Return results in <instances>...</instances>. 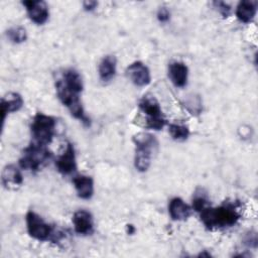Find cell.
<instances>
[{
  "label": "cell",
  "mask_w": 258,
  "mask_h": 258,
  "mask_svg": "<svg viewBox=\"0 0 258 258\" xmlns=\"http://www.w3.org/2000/svg\"><path fill=\"white\" fill-rule=\"evenodd\" d=\"M116 57L114 55H106L99 64V77L104 83L112 81L116 75Z\"/></svg>",
  "instance_id": "19"
},
{
  "label": "cell",
  "mask_w": 258,
  "mask_h": 258,
  "mask_svg": "<svg viewBox=\"0 0 258 258\" xmlns=\"http://www.w3.org/2000/svg\"><path fill=\"white\" fill-rule=\"evenodd\" d=\"M240 210L237 204L225 203L219 207H207L200 212V218L208 230H221L237 224L240 219Z\"/></svg>",
  "instance_id": "1"
},
{
  "label": "cell",
  "mask_w": 258,
  "mask_h": 258,
  "mask_svg": "<svg viewBox=\"0 0 258 258\" xmlns=\"http://www.w3.org/2000/svg\"><path fill=\"white\" fill-rule=\"evenodd\" d=\"M127 77L137 87H145L150 84L149 69L141 61H134L126 69Z\"/></svg>",
  "instance_id": "9"
},
{
  "label": "cell",
  "mask_w": 258,
  "mask_h": 258,
  "mask_svg": "<svg viewBox=\"0 0 258 258\" xmlns=\"http://www.w3.org/2000/svg\"><path fill=\"white\" fill-rule=\"evenodd\" d=\"M23 106V99L18 93H7L1 99V118L4 124L5 118L8 114L17 112Z\"/></svg>",
  "instance_id": "13"
},
{
  "label": "cell",
  "mask_w": 258,
  "mask_h": 258,
  "mask_svg": "<svg viewBox=\"0 0 258 258\" xmlns=\"http://www.w3.org/2000/svg\"><path fill=\"white\" fill-rule=\"evenodd\" d=\"M168 77L177 88H183L187 83L188 69L182 61H172L168 66Z\"/></svg>",
  "instance_id": "12"
},
{
  "label": "cell",
  "mask_w": 258,
  "mask_h": 258,
  "mask_svg": "<svg viewBox=\"0 0 258 258\" xmlns=\"http://www.w3.org/2000/svg\"><path fill=\"white\" fill-rule=\"evenodd\" d=\"M55 88L59 101L63 104V106H66L69 109L72 116L83 122L85 125H89L90 119L85 114L84 108L80 100V95L73 93L72 91L67 89L60 82V80L56 82Z\"/></svg>",
  "instance_id": "6"
},
{
  "label": "cell",
  "mask_w": 258,
  "mask_h": 258,
  "mask_svg": "<svg viewBox=\"0 0 258 258\" xmlns=\"http://www.w3.org/2000/svg\"><path fill=\"white\" fill-rule=\"evenodd\" d=\"M139 109L146 115V124L145 127L153 130H160L166 125V119L162 114V110L160 108L159 102L157 99L151 95H144L139 103Z\"/></svg>",
  "instance_id": "3"
},
{
  "label": "cell",
  "mask_w": 258,
  "mask_h": 258,
  "mask_svg": "<svg viewBox=\"0 0 258 258\" xmlns=\"http://www.w3.org/2000/svg\"><path fill=\"white\" fill-rule=\"evenodd\" d=\"M55 166L63 175L72 174L77 169V161H76V154L75 149L72 143H68L66 145L64 151L58 156L55 161Z\"/></svg>",
  "instance_id": "10"
},
{
  "label": "cell",
  "mask_w": 258,
  "mask_h": 258,
  "mask_svg": "<svg viewBox=\"0 0 258 258\" xmlns=\"http://www.w3.org/2000/svg\"><path fill=\"white\" fill-rule=\"evenodd\" d=\"M133 142L136 147L134 156L135 168L140 172H144L151 164L152 153L156 149L158 142L152 134L146 132L135 134L133 136Z\"/></svg>",
  "instance_id": "2"
},
{
  "label": "cell",
  "mask_w": 258,
  "mask_h": 258,
  "mask_svg": "<svg viewBox=\"0 0 258 258\" xmlns=\"http://www.w3.org/2000/svg\"><path fill=\"white\" fill-rule=\"evenodd\" d=\"M168 213L174 221H185L191 214V208L180 198H173L168 204Z\"/></svg>",
  "instance_id": "15"
},
{
  "label": "cell",
  "mask_w": 258,
  "mask_h": 258,
  "mask_svg": "<svg viewBox=\"0 0 258 258\" xmlns=\"http://www.w3.org/2000/svg\"><path fill=\"white\" fill-rule=\"evenodd\" d=\"M50 157L51 152L45 145H40L34 142L24 149L23 154L19 159V165L25 170L37 171L50 159Z\"/></svg>",
  "instance_id": "5"
},
{
  "label": "cell",
  "mask_w": 258,
  "mask_h": 258,
  "mask_svg": "<svg viewBox=\"0 0 258 258\" xmlns=\"http://www.w3.org/2000/svg\"><path fill=\"white\" fill-rule=\"evenodd\" d=\"M6 35L8 39L13 43H21L26 40L27 34L26 30L22 26H14L7 30Z\"/></svg>",
  "instance_id": "21"
},
{
  "label": "cell",
  "mask_w": 258,
  "mask_h": 258,
  "mask_svg": "<svg viewBox=\"0 0 258 258\" xmlns=\"http://www.w3.org/2000/svg\"><path fill=\"white\" fill-rule=\"evenodd\" d=\"M78 196L83 200H90L94 195V181L91 176L80 174L73 179Z\"/></svg>",
  "instance_id": "16"
},
{
  "label": "cell",
  "mask_w": 258,
  "mask_h": 258,
  "mask_svg": "<svg viewBox=\"0 0 258 258\" xmlns=\"http://www.w3.org/2000/svg\"><path fill=\"white\" fill-rule=\"evenodd\" d=\"M209 207V200L205 194L202 191L196 192L194 199H192V209L196 212H202L204 209Z\"/></svg>",
  "instance_id": "22"
},
{
  "label": "cell",
  "mask_w": 258,
  "mask_h": 258,
  "mask_svg": "<svg viewBox=\"0 0 258 258\" xmlns=\"http://www.w3.org/2000/svg\"><path fill=\"white\" fill-rule=\"evenodd\" d=\"M27 232L30 237L38 241H46L53 235V229L36 213L29 211L25 217Z\"/></svg>",
  "instance_id": "7"
},
{
  "label": "cell",
  "mask_w": 258,
  "mask_h": 258,
  "mask_svg": "<svg viewBox=\"0 0 258 258\" xmlns=\"http://www.w3.org/2000/svg\"><path fill=\"white\" fill-rule=\"evenodd\" d=\"M257 11V1L243 0L239 2L236 9V16L239 21L249 23L255 17Z\"/></svg>",
  "instance_id": "18"
},
{
  "label": "cell",
  "mask_w": 258,
  "mask_h": 258,
  "mask_svg": "<svg viewBox=\"0 0 258 258\" xmlns=\"http://www.w3.org/2000/svg\"><path fill=\"white\" fill-rule=\"evenodd\" d=\"M59 80L67 89L78 95H80L84 89L82 77L74 69H69L64 71V73L62 74V78Z\"/></svg>",
  "instance_id": "17"
},
{
  "label": "cell",
  "mask_w": 258,
  "mask_h": 258,
  "mask_svg": "<svg viewBox=\"0 0 258 258\" xmlns=\"http://www.w3.org/2000/svg\"><path fill=\"white\" fill-rule=\"evenodd\" d=\"M168 132L172 139L176 141H184L189 136V129L184 124L171 123L168 125Z\"/></svg>",
  "instance_id": "20"
},
{
  "label": "cell",
  "mask_w": 258,
  "mask_h": 258,
  "mask_svg": "<svg viewBox=\"0 0 258 258\" xmlns=\"http://www.w3.org/2000/svg\"><path fill=\"white\" fill-rule=\"evenodd\" d=\"M1 181L4 187L14 189L22 184L23 177L20 170L15 165L8 164L2 170Z\"/></svg>",
  "instance_id": "14"
},
{
  "label": "cell",
  "mask_w": 258,
  "mask_h": 258,
  "mask_svg": "<svg viewBox=\"0 0 258 258\" xmlns=\"http://www.w3.org/2000/svg\"><path fill=\"white\" fill-rule=\"evenodd\" d=\"M214 5L216 6L218 11L222 14V16L224 18L229 17V15L231 14V7L228 3L223 2V1H216V2H214Z\"/></svg>",
  "instance_id": "23"
},
{
  "label": "cell",
  "mask_w": 258,
  "mask_h": 258,
  "mask_svg": "<svg viewBox=\"0 0 258 258\" xmlns=\"http://www.w3.org/2000/svg\"><path fill=\"white\" fill-rule=\"evenodd\" d=\"M170 18V12L166 7H160L157 11V19L160 22H166Z\"/></svg>",
  "instance_id": "24"
},
{
  "label": "cell",
  "mask_w": 258,
  "mask_h": 258,
  "mask_svg": "<svg viewBox=\"0 0 258 258\" xmlns=\"http://www.w3.org/2000/svg\"><path fill=\"white\" fill-rule=\"evenodd\" d=\"M75 231L80 235H90L94 230V220L90 212L79 210L73 216Z\"/></svg>",
  "instance_id": "11"
},
{
  "label": "cell",
  "mask_w": 258,
  "mask_h": 258,
  "mask_svg": "<svg viewBox=\"0 0 258 258\" xmlns=\"http://www.w3.org/2000/svg\"><path fill=\"white\" fill-rule=\"evenodd\" d=\"M22 4L25 6L28 17L32 22L37 25L45 23L49 16V11L46 3L40 0H27L23 1Z\"/></svg>",
  "instance_id": "8"
},
{
  "label": "cell",
  "mask_w": 258,
  "mask_h": 258,
  "mask_svg": "<svg viewBox=\"0 0 258 258\" xmlns=\"http://www.w3.org/2000/svg\"><path fill=\"white\" fill-rule=\"evenodd\" d=\"M97 6H98V2H96V1L89 0V1H84V2H83V7H84V9L87 10V11H92V10H94Z\"/></svg>",
  "instance_id": "25"
},
{
  "label": "cell",
  "mask_w": 258,
  "mask_h": 258,
  "mask_svg": "<svg viewBox=\"0 0 258 258\" xmlns=\"http://www.w3.org/2000/svg\"><path fill=\"white\" fill-rule=\"evenodd\" d=\"M56 122L51 116L43 113H37L32 120L30 129L35 143L47 145L52 141L55 133Z\"/></svg>",
  "instance_id": "4"
}]
</instances>
